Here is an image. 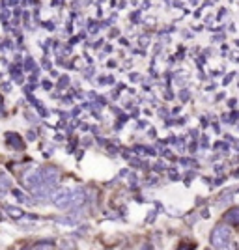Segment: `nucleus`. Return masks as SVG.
Returning a JSON list of instances; mask_svg holds the SVG:
<instances>
[{"label": "nucleus", "instance_id": "nucleus-1", "mask_svg": "<svg viewBox=\"0 0 239 250\" xmlns=\"http://www.w3.org/2000/svg\"><path fill=\"white\" fill-rule=\"evenodd\" d=\"M232 243V229L224 224H220L211 231V245L217 249H226Z\"/></svg>", "mask_w": 239, "mask_h": 250}, {"label": "nucleus", "instance_id": "nucleus-3", "mask_svg": "<svg viewBox=\"0 0 239 250\" xmlns=\"http://www.w3.org/2000/svg\"><path fill=\"white\" fill-rule=\"evenodd\" d=\"M6 211H8V215H10V217H13V219H21V217H22L21 209L13 208V206H8V208H6Z\"/></svg>", "mask_w": 239, "mask_h": 250}, {"label": "nucleus", "instance_id": "nucleus-4", "mask_svg": "<svg viewBox=\"0 0 239 250\" xmlns=\"http://www.w3.org/2000/svg\"><path fill=\"white\" fill-rule=\"evenodd\" d=\"M226 219H228L232 224H239V209H234L232 213H228Z\"/></svg>", "mask_w": 239, "mask_h": 250}, {"label": "nucleus", "instance_id": "nucleus-2", "mask_svg": "<svg viewBox=\"0 0 239 250\" xmlns=\"http://www.w3.org/2000/svg\"><path fill=\"white\" fill-rule=\"evenodd\" d=\"M6 140H8V144H11V146H15V147H21L22 146L21 138H19V135H15V133H10V135H6Z\"/></svg>", "mask_w": 239, "mask_h": 250}]
</instances>
